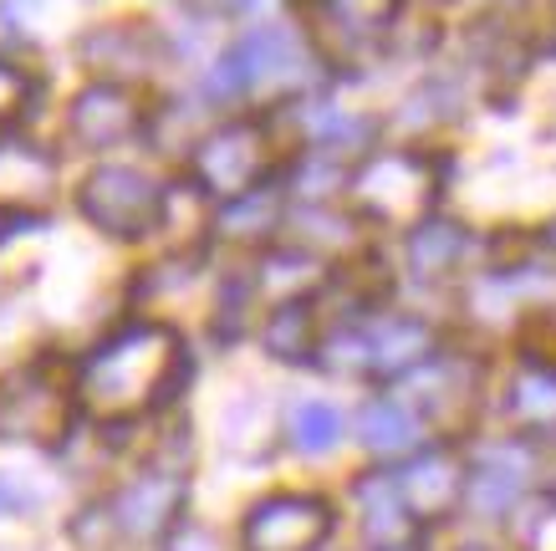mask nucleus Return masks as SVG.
<instances>
[{
  "label": "nucleus",
  "mask_w": 556,
  "mask_h": 551,
  "mask_svg": "<svg viewBox=\"0 0 556 551\" xmlns=\"http://www.w3.org/2000/svg\"><path fill=\"white\" fill-rule=\"evenodd\" d=\"M245 92H296L306 77V47L281 26H255L225 51Z\"/></svg>",
  "instance_id": "nucleus-13"
},
{
  "label": "nucleus",
  "mask_w": 556,
  "mask_h": 551,
  "mask_svg": "<svg viewBox=\"0 0 556 551\" xmlns=\"http://www.w3.org/2000/svg\"><path fill=\"white\" fill-rule=\"evenodd\" d=\"M67 128L83 149H118L143 128V108H138V92L123 83H87L77 98H72Z\"/></svg>",
  "instance_id": "nucleus-14"
},
{
  "label": "nucleus",
  "mask_w": 556,
  "mask_h": 551,
  "mask_svg": "<svg viewBox=\"0 0 556 551\" xmlns=\"http://www.w3.org/2000/svg\"><path fill=\"white\" fill-rule=\"evenodd\" d=\"M296 134H302V149L338 153V159H353V153L372 149L368 117L348 113V108H332V102H302L296 108Z\"/></svg>",
  "instance_id": "nucleus-22"
},
{
  "label": "nucleus",
  "mask_w": 556,
  "mask_h": 551,
  "mask_svg": "<svg viewBox=\"0 0 556 551\" xmlns=\"http://www.w3.org/2000/svg\"><path fill=\"white\" fill-rule=\"evenodd\" d=\"M261 352L270 363L281 367H312L321 352V337H327V322L317 312V297H291V301H276L266 306L261 317Z\"/></svg>",
  "instance_id": "nucleus-18"
},
{
  "label": "nucleus",
  "mask_w": 556,
  "mask_h": 551,
  "mask_svg": "<svg viewBox=\"0 0 556 551\" xmlns=\"http://www.w3.org/2000/svg\"><path fill=\"white\" fill-rule=\"evenodd\" d=\"M531 480H536V439H485V444L470 450V496H465V505L501 521L526 501Z\"/></svg>",
  "instance_id": "nucleus-9"
},
{
  "label": "nucleus",
  "mask_w": 556,
  "mask_h": 551,
  "mask_svg": "<svg viewBox=\"0 0 556 551\" xmlns=\"http://www.w3.org/2000/svg\"><path fill=\"white\" fill-rule=\"evenodd\" d=\"M501 414L516 435L546 439L556 435V363L552 358H531L510 367L506 388H501Z\"/></svg>",
  "instance_id": "nucleus-17"
},
{
  "label": "nucleus",
  "mask_w": 556,
  "mask_h": 551,
  "mask_svg": "<svg viewBox=\"0 0 556 551\" xmlns=\"http://www.w3.org/2000/svg\"><path fill=\"white\" fill-rule=\"evenodd\" d=\"M26 98H31V77H26L16 62H5V57H0V123H5V117H16L21 108H26Z\"/></svg>",
  "instance_id": "nucleus-25"
},
{
  "label": "nucleus",
  "mask_w": 556,
  "mask_h": 551,
  "mask_svg": "<svg viewBox=\"0 0 556 551\" xmlns=\"http://www.w3.org/2000/svg\"><path fill=\"white\" fill-rule=\"evenodd\" d=\"M26 505H31V496H21L16 485L0 475V516H16V511H26Z\"/></svg>",
  "instance_id": "nucleus-27"
},
{
  "label": "nucleus",
  "mask_w": 556,
  "mask_h": 551,
  "mask_svg": "<svg viewBox=\"0 0 556 551\" xmlns=\"http://www.w3.org/2000/svg\"><path fill=\"white\" fill-rule=\"evenodd\" d=\"M536 246H541V255H552L556 261V215L541 225V235H536Z\"/></svg>",
  "instance_id": "nucleus-28"
},
{
  "label": "nucleus",
  "mask_w": 556,
  "mask_h": 551,
  "mask_svg": "<svg viewBox=\"0 0 556 551\" xmlns=\"http://www.w3.org/2000/svg\"><path fill=\"white\" fill-rule=\"evenodd\" d=\"M321 255H312L306 246H266V255H261V266H255V297H266L270 306L276 301H291V297H317V286H327V276H321Z\"/></svg>",
  "instance_id": "nucleus-21"
},
{
  "label": "nucleus",
  "mask_w": 556,
  "mask_h": 551,
  "mask_svg": "<svg viewBox=\"0 0 556 551\" xmlns=\"http://www.w3.org/2000/svg\"><path fill=\"white\" fill-rule=\"evenodd\" d=\"M56 200V159L41 153L36 143L5 138L0 143V210L36 215Z\"/></svg>",
  "instance_id": "nucleus-20"
},
{
  "label": "nucleus",
  "mask_w": 556,
  "mask_h": 551,
  "mask_svg": "<svg viewBox=\"0 0 556 551\" xmlns=\"http://www.w3.org/2000/svg\"><path fill=\"white\" fill-rule=\"evenodd\" d=\"M291 200L281 184H261V189H245L236 200L215 204V220L210 230L230 246H276V235L287 230Z\"/></svg>",
  "instance_id": "nucleus-19"
},
{
  "label": "nucleus",
  "mask_w": 556,
  "mask_h": 551,
  "mask_svg": "<svg viewBox=\"0 0 556 551\" xmlns=\"http://www.w3.org/2000/svg\"><path fill=\"white\" fill-rule=\"evenodd\" d=\"M404 0H306V32L327 67H363L383 51L388 32L399 26Z\"/></svg>",
  "instance_id": "nucleus-7"
},
{
  "label": "nucleus",
  "mask_w": 556,
  "mask_h": 551,
  "mask_svg": "<svg viewBox=\"0 0 556 551\" xmlns=\"http://www.w3.org/2000/svg\"><path fill=\"white\" fill-rule=\"evenodd\" d=\"M83 57L98 62L102 72H143L159 57V41H153L149 26H108V32L87 36Z\"/></svg>",
  "instance_id": "nucleus-24"
},
{
  "label": "nucleus",
  "mask_w": 556,
  "mask_h": 551,
  "mask_svg": "<svg viewBox=\"0 0 556 551\" xmlns=\"http://www.w3.org/2000/svg\"><path fill=\"white\" fill-rule=\"evenodd\" d=\"M338 516L332 505L312 490H276L245 511L240 521V547L245 551H321Z\"/></svg>",
  "instance_id": "nucleus-8"
},
{
  "label": "nucleus",
  "mask_w": 556,
  "mask_h": 551,
  "mask_svg": "<svg viewBox=\"0 0 556 551\" xmlns=\"http://www.w3.org/2000/svg\"><path fill=\"white\" fill-rule=\"evenodd\" d=\"M439 352L434 322L399 306H372L357 317H342L327 327L317 352V367L338 378H372V384H404Z\"/></svg>",
  "instance_id": "nucleus-2"
},
{
  "label": "nucleus",
  "mask_w": 556,
  "mask_h": 551,
  "mask_svg": "<svg viewBox=\"0 0 556 551\" xmlns=\"http://www.w3.org/2000/svg\"><path fill=\"white\" fill-rule=\"evenodd\" d=\"M185 490H189L185 469H169V465L138 469L134 480H128L118 496L108 501L113 531H118L123 541H164V536L179 526Z\"/></svg>",
  "instance_id": "nucleus-11"
},
{
  "label": "nucleus",
  "mask_w": 556,
  "mask_h": 551,
  "mask_svg": "<svg viewBox=\"0 0 556 551\" xmlns=\"http://www.w3.org/2000/svg\"><path fill=\"white\" fill-rule=\"evenodd\" d=\"M185 367V337L169 322H128L77 367V403L102 424H128L169 399Z\"/></svg>",
  "instance_id": "nucleus-1"
},
{
  "label": "nucleus",
  "mask_w": 556,
  "mask_h": 551,
  "mask_svg": "<svg viewBox=\"0 0 556 551\" xmlns=\"http://www.w3.org/2000/svg\"><path fill=\"white\" fill-rule=\"evenodd\" d=\"M348 435V414L332 399H296L287 409V439L296 454H332Z\"/></svg>",
  "instance_id": "nucleus-23"
},
{
  "label": "nucleus",
  "mask_w": 556,
  "mask_h": 551,
  "mask_svg": "<svg viewBox=\"0 0 556 551\" xmlns=\"http://www.w3.org/2000/svg\"><path fill=\"white\" fill-rule=\"evenodd\" d=\"M83 215L98 225L102 235L113 240H138V235H153L164 225V210H169V195L164 184L143 174V168L128 164H102L83 179Z\"/></svg>",
  "instance_id": "nucleus-6"
},
{
  "label": "nucleus",
  "mask_w": 556,
  "mask_h": 551,
  "mask_svg": "<svg viewBox=\"0 0 556 551\" xmlns=\"http://www.w3.org/2000/svg\"><path fill=\"white\" fill-rule=\"evenodd\" d=\"M399 485L419 521H450L470 496V454L450 439H429L424 450L399 460Z\"/></svg>",
  "instance_id": "nucleus-10"
},
{
  "label": "nucleus",
  "mask_w": 556,
  "mask_h": 551,
  "mask_svg": "<svg viewBox=\"0 0 556 551\" xmlns=\"http://www.w3.org/2000/svg\"><path fill=\"white\" fill-rule=\"evenodd\" d=\"M480 251H485V240H480L470 225L429 215L424 225H414V230L404 235V271L424 286L465 281V271L480 261Z\"/></svg>",
  "instance_id": "nucleus-12"
},
{
  "label": "nucleus",
  "mask_w": 556,
  "mask_h": 551,
  "mask_svg": "<svg viewBox=\"0 0 556 551\" xmlns=\"http://www.w3.org/2000/svg\"><path fill=\"white\" fill-rule=\"evenodd\" d=\"M353 435H357V444L368 454H378V460H408L414 450L429 444V418H424L404 393L383 388V393L363 399V409L353 414Z\"/></svg>",
  "instance_id": "nucleus-16"
},
{
  "label": "nucleus",
  "mask_w": 556,
  "mask_h": 551,
  "mask_svg": "<svg viewBox=\"0 0 556 551\" xmlns=\"http://www.w3.org/2000/svg\"><path fill=\"white\" fill-rule=\"evenodd\" d=\"M439 159L424 149H368L357 153L348 168V189L342 204L353 210L363 225L372 230H393L408 235L414 225L434 215L439 204Z\"/></svg>",
  "instance_id": "nucleus-3"
},
{
  "label": "nucleus",
  "mask_w": 556,
  "mask_h": 551,
  "mask_svg": "<svg viewBox=\"0 0 556 551\" xmlns=\"http://www.w3.org/2000/svg\"><path fill=\"white\" fill-rule=\"evenodd\" d=\"M72 393L51 363H26L0 378V444H56L72 429Z\"/></svg>",
  "instance_id": "nucleus-5"
},
{
  "label": "nucleus",
  "mask_w": 556,
  "mask_h": 551,
  "mask_svg": "<svg viewBox=\"0 0 556 551\" xmlns=\"http://www.w3.org/2000/svg\"><path fill=\"white\" fill-rule=\"evenodd\" d=\"M169 551H225V547H219V536L204 531V526H179Z\"/></svg>",
  "instance_id": "nucleus-26"
},
{
  "label": "nucleus",
  "mask_w": 556,
  "mask_h": 551,
  "mask_svg": "<svg viewBox=\"0 0 556 551\" xmlns=\"http://www.w3.org/2000/svg\"><path fill=\"white\" fill-rule=\"evenodd\" d=\"M270 164H276V134L261 117H225L189 149V179L215 204L270 184Z\"/></svg>",
  "instance_id": "nucleus-4"
},
{
  "label": "nucleus",
  "mask_w": 556,
  "mask_h": 551,
  "mask_svg": "<svg viewBox=\"0 0 556 551\" xmlns=\"http://www.w3.org/2000/svg\"><path fill=\"white\" fill-rule=\"evenodd\" d=\"M353 511L363 521L368 547H378V551H408V541L419 531V516L404 501L399 469H363L353 480Z\"/></svg>",
  "instance_id": "nucleus-15"
}]
</instances>
